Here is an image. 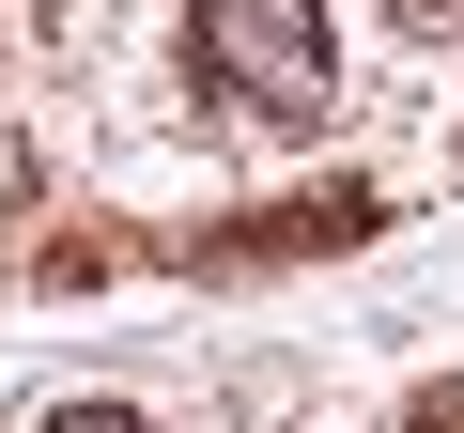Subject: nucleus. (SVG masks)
<instances>
[{"instance_id":"f257e3e1","label":"nucleus","mask_w":464,"mask_h":433,"mask_svg":"<svg viewBox=\"0 0 464 433\" xmlns=\"http://www.w3.org/2000/svg\"><path fill=\"white\" fill-rule=\"evenodd\" d=\"M201 78L264 124H325L341 63H325V0H201Z\"/></svg>"},{"instance_id":"f03ea898","label":"nucleus","mask_w":464,"mask_h":433,"mask_svg":"<svg viewBox=\"0 0 464 433\" xmlns=\"http://www.w3.org/2000/svg\"><path fill=\"white\" fill-rule=\"evenodd\" d=\"M47 433H155V418H124V402H63Z\"/></svg>"}]
</instances>
